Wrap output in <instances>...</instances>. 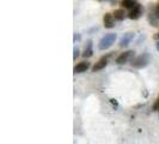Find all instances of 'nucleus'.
Here are the masks:
<instances>
[{"label":"nucleus","mask_w":159,"mask_h":144,"mask_svg":"<svg viewBox=\"0 0 159 144\" xmlns=\"http://www.w3.org/2000/svg\"><path fill=\"white\" fill-rule=\"evenodd\" d=\"M115 41H116V34L109 32V34H107L105 36H103L99 40V42H98V48L101 50H105V49L111 47L112 45L115 43Z\"/></svg>","instance_id":"obj_1"},{"label":"nucleus","mask_w":159,"mask_h":144,"mask_svg":"<svg viewBox=\"0 0 159 144\" xmlns=\"http://www.w3.org/2000/svg\"><path fill=\"white\" fill-rule=\"evenodd\" d=\"M130 64H132L133 67H135V69H143V67H146L147 65L150 64V54L145 53V54L135 56V58H133V59L130 60Z\"/></svg>","instance_id":"obj_2"},{"label":"nucleus","mask_w":159,"mask_h":144,"mask_svg":"<svg viewBox=\"0 0 159 144\" xmlns=\"http://www.w3.org/2000/svg\"><path fill=\"white\" fill-rule=\"evenodd\" d=\"M135 55V52L134 50H126L123 53H121L117 58H116V64L119 65H123V64H127L128 61H130L133 58Z\"/></svg>","instance_id":"obj_3"},{"label":"nucleus","mask_w":159,"mask_h":144,"mask_svg":"<svg viewBox=\"0 0 159 144\" xmlns=\"http://www.w3.org/2000/svg\"><path fill=\"white\" fill-rule=\"evenodd\" d=\"M134 37H135V34H134V32H126V34H123V35H122V37L120 39L119 46L121 48L127 47L128 45L134 40Z\"/></svg>","instance_id":"obj_4"},{"label":"nucleus","mask_w":159,"mask_h":144,"mask_svg":"<svg viewBox=\"0 0 159 144\" xmlns=\"http://www.w3.org/2000/svg\"><path fill=\"white\" fill-rule=\"evenodd\" d=\"M143 6L140 5V4H136L134 7L132 8L130 11H129V13H128V17L130 18V19H139L140 17L143 16Z\"/></svg>","instance_id":"obj_5"},{"label":"nucleus","mask_w":159,"mask_h":144,"mask_svg":"<svg viewBox=\"0 0 159 144\" xmlns=\"http://www.w3.org/2000/svg\"><path fill=\"white\" fill-rule=\"evenodd\" d=\"M108 60H109V55L101 58V59L92 66V72H98V71H101V70H103L104 67L108 65Z\"/></svg>","instance_id":"obj_6"},{"label":"nucleus","mask_w":159,"mask_h":144,"mask_svg":"<svg viewBox=\"0 0 159 144\" xmlns=\"http://www.w3.org/2000/svg\"><path fill=\"white\" fill-rule=\"evenodd\" d=\"M115 17H114V15H111V13H105L103 16V23H104V26L107 28V29H111V28H114L115 26Z\"/></svg>","instance_id":"obj_7"},{"label":"nucleus","mask_w":159,"mask_h":144,"mask_svg":"<svg viewBox=\"0 0 159 144\" xmlns=\"http://www.w3.org/2000/svg\"><path fill=\"white\" fill-rule=\"evenodd\" d=\"M90 69V63L89 61H81L79 64H77L73 69V72L77 74V73H83V72H86Z\"/></svg>","instance_id":"obj_8"},{"label":"nucleus","mask_w":159,"mask_h":144,"mask_svg":"<svg viewBox=\"0 0 159 144\" xmlns=\"http://www.w3.org/2000/svg\"><path fill=\"white\" fill-rule=\"evenodd\" d=\"M81 55L84 56V58H91V56L93 55V49H92V41L89 40L86 42V45H85V48H84V52H83V54Z\"/></svg>","instance_id":"obj_9"},{"label":"nucleus","mask_w":159,"mask_h":144,"mask_svg":"<svg viewBox=\"0 0 159 144\" xmlns=\"http://www.w3.org/2000/svg\"><path fill=\"white\" fill-rule=\"evenodd\" d=\"M114 17H115V19H116V21L122 22V21L125 19V17H126V12H125V10H123V8L115 10V12H114Z\"/></svg>","instance_id":"obj_10"},{"label":"nucleus","mask_w":159,"mask_h":144,"mask_svg":"<svg viewBox=\"0 0 159 144\" xmlns=\"http://www.w3.org/2000/svg\"><path fill=\"white\" fill-rule=\"evenodd\" d=\"M136 4H138L136 0H122V1H121V5L125 8H129V10H132Z\"/></svg>","instance_id":"obj_11"},{"label":"nucleus","mask_w":159,"mask_h":144,"mask_svg":"<svg viewBox=\"0 0 159 144\" xmlns=\"http://www.w3.org/2000/svg\"><path fill=\"white\" fill-rule=\"evenodd\" d=\"M158 18L154 16V15H148V22L151 23V25H153V26H158L159 23H158Z\"/></svg>","instance_id":"obj_12"},{"label":"nucleus","mask_w":159,"mask_h":144,"mask_svg":"<svg viewBox=\"0 0 159 144\" xmlns=\"http://www.w3.org/2000/svg\"><path fill=\"white\" fill-rule=\"evenodd\" d=\"M73 52H74V54H73V59H74V60H77V58H78V56H79V49H78V48L75 47L74 48V49H73Z\"/></svg>","instance_id":"obj_13"},{"label":"nucleus","mask_w":159,"mask_h":144,"mask_svg":"<svg viewBox=\"0 0 159 144\" xmlns=\"http://www.w3.org/2000/svg\"><path fill=\"white\" fill-rule=\"evenodd\" d=\"M153 111L159 112V96H158V98H157V101H156V103L153 104Z\"/></svg>","instance_id":"obj_14"},{"label":"nucleus","mask_w":159,"mask_h":144,"mask_svg":"<svg viewBox=\"0 0 159 144\" xmlns=\"http://www.w3.org/2000/svg\"><path fill=\"white\" fill-rule=\"evenodd\" d=\"M80 39H81V37H80L79 34H74V39H73V40H74V42H77V41H80Z\"/></svg>","instance_id":"obj_15"},{"label":"nucleus","mask_w":159,"mask_h":144,"mask_svg":"<svg viewBox=\"0 0 159 144\" xmlns=\"http://www.w3.org/2000/svg\"><path fill=\"white\" fill-rule=\"evenodd\" d=\"M153 15H154V16H156L159 19V6L156 8V11H154V13H153Z\"/></svg>","instance_id":"obj_16"},{"label":"nucleus","mask_w":159,"mask_h":144,"mask_svg":"<svg viewBox=\"0 0 159 144\" xmlns=\"http://www.w3.org/2000/svg\"><path fill=\"white\" fill-rule=\"evenodd\" d=\"M156 47H157V50L159 52V40L157 41V43H156Z\"/></svg>","instance_id":"obj_17"},{"label":"nucleus","mask_w":159,"mask_h":144,"mask_svg":"<svg viewBox=\"0 0 159 144\" xmlns=\"http://www.w3.org/2000/svg\"><path fill=\"white\" fill-rule=\"evenodd\" d=\"M154 39H156V40H159V32L156 35V36H154Z\"/></svg>","instance_id":"obj_18"}]
</instances>
